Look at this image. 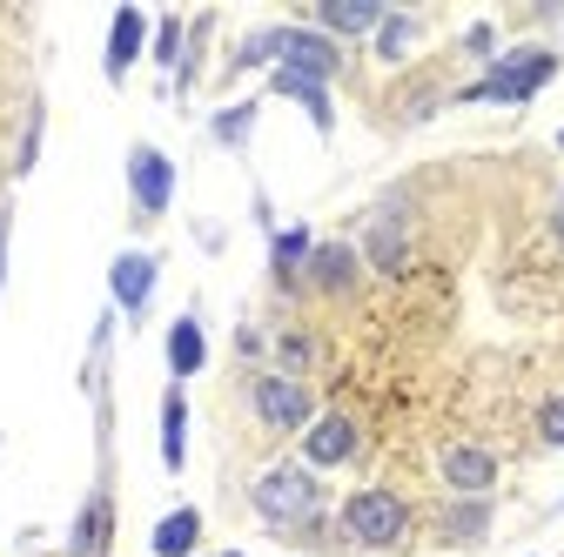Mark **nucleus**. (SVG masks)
I'll list each match as a JSON object with an SVG mask.
<instances>
[{
  "mask_svg": "<svg viewBox=\"0 0 564 557\" xmlns=\"http://www.w3.org/2000/svg\"><path fill=\"white\" fill-rule=\"evenodd\" d=\"M256 517L275 524V531H296V524H316L323 517V483L310 463H275L256 477V491H249Z\"/></svg>",
  "mask_w": 564,
  "mask_h": 557,
  "instance_id": "f257e3e1",
  "label": "nucleus"
},
{
  "mask_svg": "<svg viewBox=\"0 0 564 557\" xmlns=\"http://www.w3.org/2000/svg\"><path fill=\"white\" fill-rule=\"evenodd\" d=\"M551 75H557L551 47H518V54H498V67H490L484 81H470L457 101H531Z\"/></svg>",
  "mask_w": 564,
  "mask_h": 557,
  "instance_id": "f03ea898",
  "label": "nucleus"
},
{
  "mask_svg": "<svg viewBox=\"0 0 564 557\" xmlns=\"http://www.w3.org/2000/svg\"><path fill=\"white\" fill-rule=\"evenodd\" d=\"M343 531L357 537V544H370V550H390V544H403L410 511H403L397 491H357V498L343 504Z\"/></svg>",
  "mask_w": 564,
  "mask_h": 557,
  "instance_id": "7ed1b4c3",
  "label": "nucleus"
},
{
  "mask_svg": "<svg viewBox=\"0 0 564 557\" xmlns=\"http://www.w3.org/2000/svg\"><path fill=\"white\" fill-rule=\"evenodd\" d=\"M128 195H134L141 216H162V208L175 201V162L162 149H149V142H134L128 149Z\"/></svg>",
  "mask_w": 564,
  "mask_h": 557,
  "instance_id": "20e7f679",
  "label": "nucleus"
},
{
  "mask_svg": "<svg viewBox=\"0 0 564 557\" xmlns=\"http://www.w3.org/2000/svg\"><path fill=\"white\" fill-rule=\"evenodd\" d=\"M256 416L269 430H310L316 424V403L296 376H256Z\"/></svg>",
  "mask_w": 564,
  "mask_h": 557,
  "instance_id": "39448f33",
  "label": "nucleus"
},
{
  "mask_svg": "<svg viewBox=\"0 0 564 557\" xmlns=\"http://www.w3.org/2000/svg\"><path fill=\"white\" fill-rule=\"evenodd\" d=\"M275 67H296V75H310V81H329L343 67V47L323 28H282V61Z\"/></svg>",
  "mask_w": 564,
  "mask_h": 557,
  "instance_id": "423d86ee",
  "label": "nucleus"
},
{
  "mask_svg": "<svg viewBox=\"0 0 564 557\" xmlns=\"http://www.w3.org/2000/svg\"><path fill=\"white\" fill-rule=\"evenodd\" d=\"M155 275H162V262L149 249H121L115 269H108V290H115V303L128 316H141V309H149V296H155Z\"/></svg>",
  "mask_w": 564,
  "mask_h": 557,
  "instance_id": "0eeeda50",
  "label": "nucleus"
},
{
  "mask_svg": "<svg viewBox=\"0 0 564 557\" xmlns=\"http://www.w3.org/2000/svg\"><path fill=\"white\" fill-rule=\"evenodd\" d=\"M349 457H357V424H349V416H316L303 430V463L310 470H336Z\"/></svg>",
  "mask_w": 564,
  "mask_h": 557,
  "instance_id": "6e6552de",
  "label": "nucleus"
},
{
  "mask_svg": "<svg viewBox=\"0 0 564 557\" xmlns=\"http://www.w3.org/2000/svg\"><path fill=\"white\" fill-rule=\"evenodd\" d=\"M444 483H451L457 498H484L490 483H498V457L477 450V444H451L444 450Z\"/></svg>",
  "mask_w": 564,
  "mask_h": 557,
  "instance_id": "1a4fd4ad",
  "label": "nucleus"
},
{
  "mask_svg": "<svg viewBox=\"0 0 564 557\" xmlns=\"http://www.w3.org/2000/svg\"><path fill=\"white\" fill-rule=\"evenodd\" d=\"M141 41H149V21H141V8H121L115 28H108V81H128V67L141 61Z\"/></svg>",
  "mask_w": 564,
  "mask_h": 557,
  "instance_id": "9d476101",
  "label": "nucleus"
},
{
  "mask_svg": "<svg viewBox=\"0 0 564 557\" xmlns=\"http://www.w3.org/2000/svg\"><path fill=\"white\" fill-rule=\"evenodd\" d=\"M269 88H275V95H290V101H303V108H310V121H316V134H329V128H336L329 81H310V75H296V67H275Z\"/></svg>",
  "mask_w": 564,
  "mask_h": 557,
  "instance_id": "9b49d317",
  "label": "nucleus"
},
{
  "mask_svg": "<svg viewBox=\"0 0 564 557\" xmlns=\"http://www.w3.org/2000/svg\"><path fill=\"white\" fill-rule=\"evenodd\" d=\"M316 28L323 34H377L383 8L377 0H316Z\"/></svg>",
  "mask_w": 564,
  "mask_h": 557,
  "instance_id": "f8f14e48",
  "label": "nucleus"
},
{
  "mask_svg": "<svg viewBox=\"0 0 564 557\" xmlns=\"http://www.w3.org/2000/svg\"><path fill=\"white\" fill-rule=\"evenodd\" d=\"M195 544H202V511H195V504L169 511V517L155 524V537H149L155 557H195Z\"/></svg>",
  "mask_w": 564,
  "mask_h": 557,
  "instance_id": "ddd939ff",
  "label": "nucleus"
},
{
  "mask_svg": "<svg viewBox=\"0 0 564 557\" xmlns=\"http://www.w3.org/2000/svg\"><path fill=\"white\" fill-rule=\"evenodd\" d=\"M310 283H316V290H329V296H343L349 283H357V249L323 242V249L310 255Z\"/></svg>",
  "mask_w": 564,
  "mask_h": 557,
  "instance_id": "4468645a",
  "label": "nucleus"
},
{
  "mask_svg": "<svg viewBox=\"0 0 564 557\" xmlns=\"http://www.w3.org/2000/svg\"><path fill=\"white\" fill-rule=\"evenodd\" d=\"M202 363H208L202 323H195V316H175V323H169V370H175V383H182V376H195Z\"/></svg>",
  "mask_w": 564,
  "mask_h": 557,
  "instance_id": "2eb2a0df",
  "label": "nucleus"
},
{
  "mask_svg": "<svg viewBox=\"0 0 564 557\" xmlns=\"http://www.w3.org/2000/svg\"><path fill=\"white\" fill-rule=\"evenodd\" d=\"M310 255H316V236H310V229H282V236H275V255H269V262H275V283L290 290L296 275L310 269Z\"/></svg>",
  "mask_w": 564,
  "mask_h": 557,
  "instance_id": "dca6fc26",
  "label": "nucleus"
},
{
  "mask_svg": "<svg viewBox=\"0 0 564 557\" xmlns=\"http://www.w3.org/2000/svg\"><path fill=\"white\" fill-rule=\"evenodd\" d=\"M182 457H188V403H182V390H169L162 396V463L182 470Z\"/></svg>",
  "mask_w": 564,
  "mask_h": 557,
  "instance_id": "f3484780",
  "label": "nucleus"
},
{
  "mask_svg": "<svg viewBox=\"0 0 564 557\" xmlns=\"http://www.w3.org/2000/svg\"><path fill=\"white\" fill-rule=\"evenodd\" d=\"M108 544V498L95 491L88 504H82V517H75V537H67V557H95Z\"/></svg>",
  "mask_w": 564,
  "mask_h": 557,
  "instance_id": "a211bd4d",
  "label": "nucleus"
},
{
  "mask_svg": "<svg viewBox=\"0 0 564 557\" xmlns=\"http://www.w3.org/2000/svg\"><path fill=\"white\" fill-rule=\"evenodd\" d=\"M256 114H262V101H236V108H223L216 121H208V134H216L223 149H242V142H249V128H256Z\"/></svg>",
  "mask_w": 564,
  "mask_h": 557,
  "instance_id": "6ab92c4d",
  "label": "nucleus"
},
{
  "mask_svg": "<svg viewBox=\"0 0 564 557\" xmlns=\"http://www.w3.org/2000/svg\"><path fill=\"white\" fill-rule=\"evenodd\" d=\"M410 41H416V21H410V14H383V28H377V54H383V61H403Z\"/></svg>",
  "mask_w": 564,
  "mask_h": 557,
  "instance_id": "aec40b11",
  "label": "nucleus"
},
{
  "mask_svg": "<svg viewBox=\"0 0 564 557\" xmlns=\"http://www.w3.org/2000/svg\"><path fill=\"white\" fill-rule=\"evenodd\" d=\"M484 524H490V504H484V498H464V504L451 511V524H444V531H451L457 544H470V537H484Z\"/></svg>",
  "mask_w": 564,
  "mask_h": 557,
  "instance_id": "412c9836",
  "label": "nucleus"
},
{
  "mask_svg": "<svg viewBox=\"0 0 564 557\" xmlns=\"http://www.w3.org/2000/svg\"><path fill=\"white\" fill-rule=\"evenodd\" d=\"M182 41H188V21L169 14V21L155 28V67H182Z\"/></svg>",
  "mask_w": 564,
  "mask_h": 557,
  "instance_id": "4be33fe9",
  "label": "nucleus"
},
{
  "mask_svg": "<svg viewBox=\"0 0 564 557\" xmlns=\"http://www.w3.org/2000/svg\"><path fill=\"white\" fill-rule=\"evenodd\" d=\"M262 61H282V28L249 34V41H242V54H236V67H262Z\"/></svg>",
  "mask_w": 564,
  "mask_h": 557,
  "instance_id": "5701e85b",
  "label": "nucleus"
},
{
  "mask_svg": "<svg viewBox=\"0 0 564 557\" xmlns=\"http://www.w3.org/2000/svg\"><path fill=\"white\" fill-rule=\"evenodd\" d=\"M370 255H377V269H397V262H403V236H397V222H377Z\"/></svg>",
  "mask_w": 564,
  "mask_h": 557,
  "instance_id": "b1692460",
  "label": "nucleus"
},
{
  "mask_svg": "<svg viewBox=\"0 0 564 557\" xmlns=\"http://www.w3.org/2000/svg\"><path fill=\"white\" fill-rule=\"evenodd\" d=\"M538 430H544V444H551V450H564V390L538 409Z\"/></svg>",
  "mask_w": 564,
  "mask_h": 557,
  "instance_id": "393cba45",
  "label": "nucleus"
},
{
  "mask_svg": "<svg viewBox=\"0 0 564 557\" xmlns=\"http://www.w3.org/2000/svg\"><path fill=\"white\" fill-rule=\"evenodd\" d=\"M34 162H41V108L28 114V134H21V162H14V168H21V175H34Z\"/></svg>",
  "mask_w": 564,
  "mask_h": 557,
  "instance_id": "a878e982",
  "label": "nucleus"
},
{
  "mask_svg": "<svg viewBox=\"0 0 564 557\" xmlns=\"http://www.w3.org/2000/svg\"><path fill=\"white\" fill-rule=\"evenodd\" d=\"M282 363L303 370V363H310V336H282Z\"/></svg>",
  "mask_w": 564,
  "mask_h": 557,
  "instance_id": "bb28decb",
  "label": "nucleus"
},
{
  "mask_svg": "<svg viewBox=\"0 0 564 557\" xmlns=\"http://www.w3.org/2000/svg\"><path fill=\"white\" fill-rule=\"evenodd\" d=\"M551 222H557V242H564V195H557V216H551Z\"/></svg>",
  "mask_w": 564,
  "mask_h": 557,
  "instance_id": "cd10ccee",
  "label": "nucleus"
},
{
  "mask_svg": "<svg viewBox=\"0 0 564 557\" xmlns=\"http://www.w3.org/2000/svg\"><path fill=\"white\" fill-rule=\"evenodd\" d=\"M223 557H242V550H223Z\"/></svg>",
  "mask_w": 564,
  "mask_h": 557,
  "instance_id": "c85d7f7f",
  "label": "nucleus"
},
{
  "mask_svg": "<svg viewBox=\"0 0 564 557\" xmlns=\"http://www.w3.org/2000/svg\"><path fill=\"white\" fill-rule=\"evenodd\" d=\"M557 149H564V134H557Z\"/></svg>",
  "mask_w": 564,
  "mask_h": 557,
  "instance_id": "c756f323",
  "label": "nucleus"
}]
</instances>
